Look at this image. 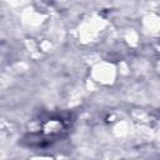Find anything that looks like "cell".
<instances>
[{
	"mask_svg": "<svg viewBox=\"0 0 160 160\" xmlns=\"http://www.w3.org/2000/svg\"><path fill=\"white\" fill-rule=\"evenodd\" d=\"M70 115H50L49 118L42 119L39 122V126L36 130L39 132H34L32 136H29V145H32L34 141L38 142V145H42V142H51L55 141L59 136L68 131V128L70 125Z\"/></svg>",
	"mask_w": 160,
	"mask_h": 160,
	"instance_id": "cell-1",
	"label": "cell"
}]
</instances>
